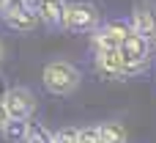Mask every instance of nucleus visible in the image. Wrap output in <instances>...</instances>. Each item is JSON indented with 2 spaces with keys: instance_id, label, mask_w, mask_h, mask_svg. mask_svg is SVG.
Wrapping results in <instances>:
<instances>
[{
  "instance_id": "16",
  "label": "nucleus",
  "mask_w": 156,
  "mask_h": 143,
  "mask_svg": "<svg viewBox=\"0 0 156 143\" xmlns=\"http://www.w3.org/2000/svg\"><path fill=\"white\" fill-rule=\"evenodd\" d=\"M11 119H8V113H5V105H3V99H0V135H3V130H5V124H8Z\"/></svg>"
},
{
  "instance_id": "15",
  "label": "nucleus",
  "mask_w": 156,
  "mask_h": 143,
  "mask_svg": "<svg viewBox=\"0 0 156 143\" xmlns=\"http://www.w3.org/2000/svg\"><path fill=\"white\" fill-rule=\"evenodd\" d=\"M25 8V3L22 0H5L3 3V11H0V17H8V14H14V11H22Z\"/></svg>"
},
{
  "instance_id": "20",
  "label": "nucleus",
  "mask_w": 156,
  "mask_h": 143,
  "mask_svg": "<svg viewBox=\"0 0 156 143\" xmlns=\"http://www.w3.org/2000/svg\"><path fill=\"white\" fill-rule=\"evenodd\" d=\"M154 50H156V41H154Z\"/></svg>"
},
{
  "instance_id": "5",
  "label": "nucleus",
  "mask_w": 156,
  "mask_h": 143,
  "mask_svg": "<svg viewBox=\"0 0 156 143\" xmlns=\"http://www.w3.org/2000/svg\"><path fill=\"white\" fill-rule=\"evenodd\" d=\"M132 33V22L126 19H112L107 25H101L93 36H90V44H93V52H107V50H121V44L129 39Z\"/></svg>"
},
{
  "instance_id": "14",
  "label": "nucleus",
  "mask_w": 156,
  "mask_h": 143,
  "mask_svg": "<svg viewBox=\"0 0 156 143\" xmlns=\"http://www.w3.org/2000/svg\"><path fill=\"white\" fill-rule=\"evenodd\" d=\"M55 143H80V130L77 127H63L55 132Z\"/></svg>"
},
{
  "instance_id": "8",
  "label": "nucleus",
  "mask_w": 156,
  "mask_h": 143,
  "mask_svg": "<svg viewBox=\"0 0 156 143\" xmlns=\"http://www.w3.org/2000/svg\"><path fill=\"white\" fill-rule=\"evenodd\" d=\"M66 8H69L66 0H38L36 14H38V19H41L47 28H63Z\"/></svg>"
},
{
  "instance_id": "11",
  "label": "nucleus",
  "mask_w": 156,
  "mask_h": 143,
  "mask_svg": "<svg viewBox=\"0 0 156 143\" xmlns=\"http://www.w3.org/2000/svg\"><path fill=\"white\" fill-rule=\"evenodd\" d=\"M30 135V121H8L3 130V138L8 143H25Z\"/></svg>"
},
{
  "instance_id": "10",
  "label": "nucleus",
  "mask_w": 156,
  "mask_h": 143,
  "mask_svg": "<svg viewBox=\"0 0 156 143\" xmlns=\"http://www.w3.org/2000/svg\"><path fill=\"white\" fill-rule=\"evenodd\" d=\"M99 127H101V143H129V132H126L123 121L112 119V121H104Z\"/></svg>"
},
{
  "instance_id": "3",
  "label": "nucleus",
  "mask_w": 156,
  "mask_h": 143,
  "mask_svg": "<svg viewBox=\"0 0 156 143\" xmlns=\"http://www.w3.org/2000/svg\"><path fill=\"white\" fill-rule=\"evenodd\" d=\"M151 44L145 36L140 33H129V39L121 44V55H123V63H126V74L134 77V74H143L148 66H151Z\"/></svg>"
},
{
  "instance_id": "9",
  "label": "nucleus",
  "mask_w": 156,
  "mask_h": 143,
  "mask_svg": "<svg viewBox=\"0 0 156 143\" xmlns=\"http://www.w3.org/2000/svg\"><path fill=\"white\" fill-rule=\"evenodd\" d=\"M5 19V25L11 28V30H19V33H33L36 28H38V14H36V8H22V11H14V14H8V17H3Z\"/></svg>"
},
{
  "instance_id": "1",
  "label": "nucleus",
  "mask_w": 156,
  "mask_h": 143,
  "mask_svg": "<svg viewBox=\"0 0 156 143\" xmlns=\"http://www.w3.org/2000/svg\"><path fill=\"white\" fill-rule=\"evenodd\" d=\"M41 83L49 94L55 96H69L80 88L82 83V72L71 63V61H49L41 72Z\"/></svg>"
},
{
  "instance_id": "17",
  "label": "nucleus",
  "mask_w": 156,
  "mask_h": 143,
  "mask_svg": "<svg viewBox=\"0 0 156 143\" xmlns=\"http://www.w3.org/2000/svg\"><path fill=\"white\" fill-rule=\"evenodd\" d=\"M22 3H25L27 8H36V6H38V0H22Z\"/></svg>"
},
{
  "instance_id": "4",
  "label": "nucleus",
  "mask_w": 156,
  "mask_h": 143,
  "mask_svg": "<svg viewBox=\"0 0 156 143\" xmlns=\"http://www.w3.org/2000/svg\"><path fill=\"white\" fill-rule=\"evenodd\" d=\"M3 105L11 121H27L36 113V94L27 85H11L3 94Z\"/></svg>"
},
{
  "instance_id": "2",
  "label": "nucleus",
  "mask_w": 156,
  "mask_h": 143,
  "mask_svg": "<svg viewBox=\"0 0 156 143\" xmlns=\"http://www.w3.org/2000/svg\"><path fill=\"white\" fill-rule=\"evenodd\" d=\"M101 28V11L96 3L90 0H74L66 8V19H63V30L69 33H96Z\"/></svg>"
},
{
  "instance_id": "18",
  "label": "nucleus",
  "mask_w": 156,
  "mask_h": 143,
  "mask_svg": "<svg viewBox=\"0 0 156 143\" xmlns=\"http://www.w3.org/2000/svg\"><path fill=\"white\" fill-rule=\"evenodd\" d=\"M0 61H3V41H0Z\"/></svg>"
},
{
  "instance_id": "13",
  "label": "nucleus",
  "mask_w": 156,
  "mask_h": 143,
  "mask_svg": "<svg viewBox=\"0 0 156 143\" xmlns=\"http://www.w3.org/2000/svg\"><path fill=\"white\" fill-rule=\"evenodd\" d=\"M80 143H101V127L99 124L80 127Z\"/></svg>"
},
{
  "instance_id": "7",
  "label": "nucleus",
  "mask_w": 156,
  "mask_h": 143,
  "mask_svg": "<svg viewBox=\"0 0 156 143\" xmlns=\"http://www.w3.org/2000/svg\"><path fill=\"white\" fill-rule=\"evenodd\" d=\"M132 30L145 36L148 41H156V0H140L132 11Z\"/></svg>"
},
{
  "instance_id": "12",
  "label": "nucleus",
  "mask_w": 156,
  "mask_h": 143,
  "mask_svg": "<svg viewBox=\"0 0 156 143\" xmlns=\"http://www.w3.org/2000/svg\"><path fill=\"white\" fill-rule=\"evenodd\" d=\"M25 143H55V132H49L47 127H30V135Z\"/></svg>"
},
{
  "instance_id": "6",
  "label": "nucleus",
  "mask_w": 156,
  "mask_h": 143,
  "mask_svg": "<svg viewBox=\"0 0 156 143\" xmlns=\"http://www.w3.org/2000/svg\"><path fill=\"white\" fill-rule=\"evenodd\" d=\"M93 69H96V74H99L101 80H129L121 50L96 52V58H93Z\"/></svg>"
},
{
  "instance_id": "19",
  "label": "nucleus",
  "mask_w": 156,
  "mask_h": 143,
  "mask_svg": "<svg viewBox=\"0 0 156 143\" xmlns=\"http://www.w3.org/2000/svg\"><path fill=\"white\" fill-rule=\"evenodd\" d=\"M3 3H5V0H0V11H3Z\"/></svg>"
}]
</instances>
